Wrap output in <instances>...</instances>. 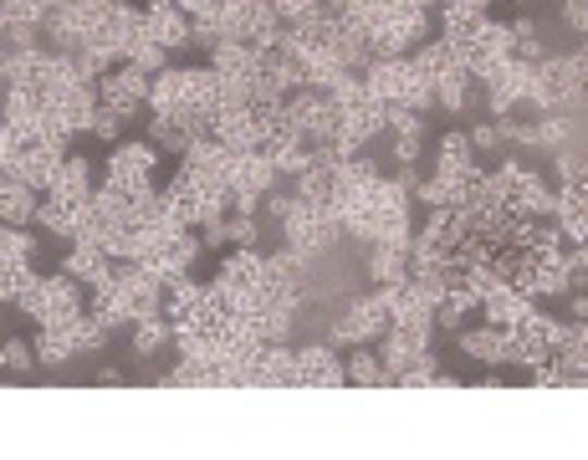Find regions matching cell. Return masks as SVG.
<instances>
[{
    "mask_svg": "<svg viewBox=\"0 0 588 460\" xmlns=\"http://www.w3.org/2000/svg\"><path fill=\"white\" fill-rule=\"evenodd\" d=\"M568 144V119H542L538 123V149H563Z\"/></svg>",
    "mask_w": 588,
    "mask_h": 460,
    "instance_id": "cell-26",
    "label": "cell"
},
{
    "mask_svg": "<svg viewBox=\"0 0 588 460\" xmlns=\"http://www.w3.org/2000/svg\"><path fill=\"white\" fill-rule=\"evenodd\" d=\"M491 21V0H445L440 5V32H445V41H470V36L481 32Z\"/></svg>",
    "mask_w": 588,
    "mask_h": 460,
    "instance_id": "cell-11",
    "label": "cell"
},
{
    "mask_svg": "<svg viewBox=\"0 0 588 460\" xmlns=\"http://www.w3.org/2000/svg\"><path fill=\"white\" fill-rule=\"evenodd\" d=\"M0 215H5V225H26L41 215V204H36V189L21 185L16 174H5V185H0Z\"/></svg>",
    "mask_w": 588,
    "mask_h": 460,
    "instance_id": "cell-16",
    "label": "cell"
},
{
    "mask_svg": "<svg viewBox=\"0 0 588 460\" xmlns=\"http://www.w3.org/2000/svg\"><path fill=\"white\" fill-rule=\"evenodd\" d=\"M118 128H123V113H113V108H102V102H98V113H93V134H98V138H118Z\"/></svg>",
    "mask_w": 588,
    "mask_h": 460,
    "instance_id": "cell-29",
    "label": "cell"
},
{
    "mask_svg": "<svg viewBox=\"0 0 588 460\" xmlns=\"http://www.w3.org/2000/svg\"><path fill=\"white\" fill-rule=\"evenodd\" d=\"M282 236L297 256H322L333 251V240L343 236V210L333 200H292V210L282 215Z\"/></svg>",
    "mask_w": 588,
    "mask_h": 460,
    "instance_id": "cell-1",
    "label": "cell"
},
{
    "mask_svg": "<svg viewBox=\"0 0 588 460\" xmlns=\"http://www.w3.org/2000/svg\"><path fill=\"white\" fill-rule=\"evenodd\" d=\"M72 353H83L77 348V323H51L36 333V358L41 363H68Z\"/></svg>",
    "mask_w": 588,
    "mask_h": 460,
    "instance_id": "cell-17",
    "label": "cell"
},
{
    "mask_svg": "<svg viewBox=\"0 0 588 460\" xmlns=\"http://www.w3.org/2000/svg\"><path fill=\"white\" fill-rule=\"evenodd\" d=\"M169 338H174V323H164L159 312H154V318H138V323H134V353H144V358L159 353Z\"/></svg>",
    "mask_w": 588,
    "mask_h": 460,
    "instance_id": "cell-22",
    "label": "cell"
},
{
    "mask_svg": "<svg viewBox=\"0 0 588 460\" xmlns=\"http://www.w3.org/2000/svg\"><path fill=\"white\" fill-rule=\"evenodd\" d=\"M379 333H389V302H384V291L358 297V302H353L343 318H333V327H328V338L348 343V348H364V343L379 338Z\"/></svg>",
    "mask_w": 588,
    "mask_h": 460,
    "instance_id": "cell-6",
    "label": "cell"
},
{
    "mask_svg": "<svg viewBox=\"0 0 588 460\" xmlns=\"http://www.w3.org/2000/svg\"><path fill=\"white\" fill-rule=\"evenodd\" d=\"M568 307H573V318H584V323H588V297H584V291H573Z\"/></svg>",
    "mask_w": 588,
    "mask_h": 460,
    "instance_id": "cell-30",
    "label": "cell"
},
{
    "mask_svg": "<svg viewBox=\"0 0 588 460\" xmlns=\"http://www.w3.org/2000/svg\"><path fill=\"white\" fill-rule=\"evenodd\" d=\"M506 358L512 363H532V369H538L542 358H553V318L532 312L527 323L506 327Z\"/></svg>",
    "mask_w": 588,
    "mask_h": 460,
    "instance_id": "cell-9",
    "label": "cell"
},
{
    "mask_svg": "<svg viewBox=\"0 0 588 460\" xmlns=\"http://www.w3.org/2000/svg\"><path fill=\"white\" fill-rule=\"evenodd\" d=\"M348 378H353V384H364V389H379V384H394V374H389V369H384V363H379V358H373V353H364V348L353 353V363H348Z\"/></svg>",
    "mask_w": 588,
    "mask_h": 460,
    "instance_id": "cell-23",
    "label": "cell"
},
{
    "mask_svg": "<svg viewBox=\"0 0 588 460\" xmlns=\"http://www.w3.org/2000/svg\"><path fill=\"white\" fill-rule=\"evenodd\" d=\"M0 363H5L11 374H32V348H26L21 338H11L5 348H0Z\"/></svg>",
    "mask_w": 588,
    "mask_h": 460,
    "instance_id": "cell-25",
    "label": "cell"
},
{
    "mask_svg": "<svg viewBox=\"0 0 588 460\" xmlns=\"http://www.w3.org/2000/svg\"><path fill=\"white\" fill-rule=\"evenodd\" d=\"M369 276L379 282V287L409 282V246H373V256H369Z\"/></svg>",
    "mask_w": 588,
    "mask_h": 460,
    "instance_id": "cell-19",
    "label": "cell"
},
{
    "mask_svg": "<svg viewBox=\"0 0 588 460\" xmlns=\"http://www.w3.org/2000/svg\"><path fill=\"white\" fill-rule=\"evenodd\" d=\"M348 378V369L333 358V348H303L297 353V384L303 389H338Z\"/></svg>",
    "mask_w": 588,
    "mask_h": 460,
    "instance_id": "cell-12",
    "label": "cell"
},
{
    "mask_svg": "<svg viewBox=\"0 0 588 460\" xmlns=\"http://www.w3.org/2000/svg\"><path fill=\"white\" fill-rule=\"evenodd\" d=\"M415 5H425V11H436V5H445V0H415Z\"/></svg>",
    "mask_w": 588,
    "mask_h": 460,
    "instance_id": "cell-31",
    "label": "cell"
},
{
    "mask_svg": "<svg viewBox=\"0 0 588 460\" xmlns=\"http://www.w3.org/2000/svg\"><path fill=\"white\" fill-rule=\"evenodd\" d=\"M470 144H476L481 153L502 149V144H506V138H502V123H476V128H470Z\"/></svg>",
    "mask_w": 588,
    "mask_h": 460,
    "instance_id": "cell-27",
    "label": "cell"
},
{
    "mask_svg": "<svg viewBox=\"0 0 588 460\" xmlns=\"http://www.w3.org/2000/svg\"><path fill=\"white\" fill-rule=\"evenodd\" d=\"M584 98V72H578V57H542L532 67V92L527 102H538L542 113L553 108H568V102Z\"/></svg>",
    "mask_w": 588,
    "mask_h": 460,
    "instance_id": "cell-3",
    "label": "cell"
},
{
    "mask_svg": "<svg viewBox=\"0 0 588 460\" xmlns=\"http://www.w3.org/2000/svg\"><path fill=\"white\" fill-rule=\"evenodd\" d=\"M36 261V240L21 231V225H5V236H0V272H11V266H32Z\"/></svg>",
    "mask_w": 588,
    "mask_h": 460,
    "instance_id": "cell-21",
    "label": "cell"
},
{
    "mask_svg": "<svg viewBox=\"0 0 588 460\" xmlns=\"http://www.w3.org/2000/svg\"><path fill=\"white\" fill-rule=\"evenodd\" d=\"M461 353L481 358V363H506V327H470V333H461Z\"/></svg>",
    "mask_w": 588,
    "mask_h": 460,
    "instance_id": "cell-18",
    "label": "cell"
},
{
    "mask_svg": "<svg viewBox=\"0 0 588 460\" xmlns=\"http://www.w3.org/2000/svg\"><path fill=\"white\" fill-rule=\"evenodd\" d=\"M149 92H154V83H149V72L138 67V62H118L108 77L98 83V98H102V108H113V113H138L144 102H149Z\"/></svg>",
    "mask_w": 588,
    "mask_h": 460,
    "instance_id": "cell-7",
    "label": "cell"
},
{
    "mask_svg": "<svg viewBox=\"0 0 588 460\" xmlns=\"http://www.w3.org/2000/svg\"><path fill=\"white\" fill-rule=\"evenodd\" d=\"M68 272L77 282H87V287H102V282H113V256L102 251V246H93V240H72Z\"/></svg>",
    "mask_w": 588,
    "mask_h": 460,
    "instance_id": "cell-13",
    "label": "cell"
},
{
    "mask_svg": "<svg viewBox=\"0 0 588 460\" xmlns=\"http://www.w3.org/2000/svg\"><path fill=\"white\" fill-rule=\"evenodd\" d=\"M476 307H481V297H476L470 287H451V291H445V297L436 302V323H440V327H461L470 312H476Z\"/></svg>",
    "mask_w": 588,
    "mask_h": 460,
    "instance_id": "cell-20",
    "label": "cell"
},
{
    "mask_svg": "<svg viewBox=\"0 0 588 460\" xmlns=\"http://www.w3.org/2000/svg\"><path fill=\"white\" fill-rule=\"evenodd\" d=\"M271 11L286 21V26H297V21L318 16V11H328V0H271Z\"/></svg>",
    "mask_w": 588,
    "mask_h": 460,
    "instance_id": "cell-24",
    "label": "cell"
},
{
    "mask_svg": "<svg viewBox=\"0 0 588 460\" xmlns=\"http://www.w3.org/2000/svg\"><path fill=\"white\" fill-rule=\"evenodd\" d=\"M21 312L26 318H36L41 327L51 323H77L83 318V287H77V276L72 272H51L36 282V291L21 302Z\"/></svg>",
    "mask_w": 588,
    "mask_h": 460,
    "instance_id": "cell-2",
    "label": "cell"
},
{
    "mask_svg": "<svg viewBox=\"0 0 588 460\" xmlns=\"http://www.w3.org/2000/svg\"><path fill=\"white\" fill-rule=\"evenodd\" d=\"M252 384H261V389L297 384V353H286L282 343H267V348H261V358L252 363Z\"/></svg>",
    "mask_w": 588,
    "mask_h": 460,
    "instance_id": "cell-14",
    "label": "cell"
},
{
    "mask_svg": "<svg viewBox=\"0 0 588 460\" xmlns=\"http://www.w3.org/2000/svg\"><path fill=\"white\" fill-rule=\"evenodd\" d=\"M144 26H149V36L164 51L195 47V16H189L185 5H149V11H144Z\"/></svg>",
    "mask_w": 588,
    "mask_h": 460,
    "instance_id": "cell-10",
    "label": "cell"
},
{
    "mask_svg": "<svg viewBox=\"0 0 588 460\" xmlns=\"http://www.w3.org/2000/svg\"><path fill=\"white\" fill-rule=\"evenodd\" d=\"M159 144H118L113 159H108V174H102V185H118L128 189V195H144L154 189V170H159Z\"/></svg>",
    "mask_w": 588,
    "mask_h": 460,
    "instance_id": "cell-4",
    "label": "cell"
},
{
    "mask_svg": "<svg viewBox=\"0 0 588 460\" xmlns=\"http://www.w3.org/2000/svg\"><path fill=\"white\" fill-rule=\"evenodd\" d=\"M481 312H487V323H497V327H517V323H527L538 307H532V297H522L517 287H502L481 302Z\"/></svg>",
    "mask_w": 588,
    "mask_h": 460,
    "instance_id": "cell-15",
    "label": "cell"
},
{
    "mask_svg": "<svg viewBox=\"0 0 588 460\" xmlns=\"http://www.w3.org/2000/svg\"><path fill=\"white\" fill-rule=\"evenodd\" d=\"M527 92H532V67H527V62H517V57L487 77V102H491V113H497V119L517 113L522 102H527Z\"/></svg>",
    "mask_w": 588,
    "mask_h": 460,
    "instance_id": "cell-8",
    "label": "cell"
},
{
    "mask_svg": "<svg viewBox=\"0 0 588 460\" xmlns=\"http://www.w3.org/2000/svg\"><path fill=\"white\" fill-rule=\"evenodd\" d=\"M225 236H231V246H256V215H235V221H225Z\"/></svg>",
    "mask_w": 588,
    "mask_h": 460,
    "instance_id": "cell-28",
    "label": "cell"
},
{
    "mask_svg": "<svg viewBox=\"0 0 588 460\" xmlns=\"http://www.w3.org/2000/svg\"><path fill=\"white\" fill-rule=\"evenodd\" d=\"M461 57H466L470 77H481V83H487L491 72L506 67V62L517 57V36H512V26H497V21H487V26L470 36V41H461Z\"/></svg>",
    "mask_w": 588,
    "mask_h": 460,
    "instance_id": "cell-5",
    "label": "cell"
}]
</instances>
